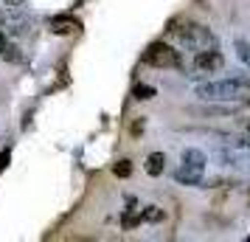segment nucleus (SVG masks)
<instances>
[{"mask_svg":"<svg viewBox=\"0 0 250 242\" xmlns=\"http://www.w3.org/2000/svg\"><path fill=\"white\" fill-rule=\"evenodd\" d=\"M194 93L203 102H248L250 73L233 76V79H222V82H203V85L194 88Z\"/></svg>","mask_w":250,"mask_h":242,"instance_id":"obj_1","label":"nucleus"},{"mask_svg":"<svg viewBox=\"0 0 250 242\" xmlns=\"http://www.w3.org/2000/svg\"><path fill=\"white\" fill-rule=\"evenodd\" d=\"M171 37L177 40V45L188 48L194 54H200V51H214L219 48V37L203 23H191V20H186V23H177L171 28Z\"/></svg>","mask_w":250,"mask_h":242,"instance_id":"obj_2","label":"nucleus"},{"mask_svg":"<svg viewBox=\"0 0 250 242\" xmlns=\"http://www.w3.org/2000/svg\"><path fill=\"white\" fill-rule=\"evenodd\" d=\"M205 158L203 150H197V147H188V150H183L180 155V169L174 172V180L180 186H200L205 177Z\"/></svg>","mask_w":250,"mask_h":242,"instance_id":"obj_3","label":"nucleus"},{"mask_svg":"<svg viewBox=\"0 0 250 242\" xmlns=\"http://www.w3.org/2000/svg\"><path fill=\"white\" fill-rule=\"evenodd\" d=\"M144 62H146V65H152V68H163V70L183 68L180 54H177L169 43H152V45L144 51Z\"/></svg>","mask_w":250,"mask_h":242,"instance_id":"obj_4","label":"nucleus"},{"mask_svg":"<svg viewBox=\"0 0 250 242\" xmlns=\"http://www.w3.org/2000/svg\"><path fill=\"white\" fill-rule=\"evenodd\" d=\"M0 31L3 34L14 37H25L31 31V17L23 12V9H14V6H6L0 9Z\"/></svg>","mask_w":250,"mask_h":242,"instance_id":"obj_5","label":"nucleus"},{"mask_svg":"<svg viewBox=\"0 0 250 242\" xmlns=\"http://www.w3.org/2000/svg\"><path fill=\"white\" fill-rule=\"evenodd\" d=\"M219 161L230 166V169H236V172H245L250 175V147H230V150H222L219 152Z\"/></svg>","mask_w":250,"mask_h":242,"instance_id":"obj_6","label":"nucleus"},{"mask_svg":"<svg viewBox=\"0 0 250 242\" xmlns=\"http://www.w3.org/2000/svg\"><path fill=\"white\" fill-rule=\"evenodd\" d=\"M222 65H225V57L219 54V48H214V51H200V54L194 57V68H197V73H200V76L216 73ZM197 73H194V76H197Z\"/></svg>","mask_w":250,"mask_h":242,"instance_id":"obj_7","label":"nucleus"},{"mask_svg":"<svg viewBox=\"0 0 250 242\" xmlns=\"http://www.w3.org/2000/svg\"><path fill=\"white\" fill-rule=\"evenodd\" d=\"M48 25H51V31L59 34V37H70V34H79L82 31V23L73 14H54V17L48 20Z\"/></svg>","mask_w":250,"mask_h":242,"instance_id":"obj_8","label":"nucleus"},{"mask_svg":"<svg viewBox=\"0 0 250 242\" xmlns=\"http://www.w3.org/2000/svg\"><path fill=\"white\" fill-rule=\"evenodd\" d=\"M0 59H6V62H23V51L17 48V43H14L9 34H3L0 31Z\"/></svg>","mask_w":250,"mask_h":242,"instance_id":"obj_9","label":"nucleus"},{"mask_svg":"<svg viewBox=\"0 0 250 242\" xmlns=\"http://www.w3.org/2000/svg\"><path fill=\"white\" fill-rule=\"evenodd\" d=\"M146 175L149 177H160L163 175V169H166V155L163 152H152V155H146Z\"/></svg>","mask_w":250,"mask_h":242,"instance_id":"obj_10","label":"nucleus"},{"mask_svg":"<svg viewBox=\"0 0 250 242\" xmlns=\"http://www.w3.org/2000/svg\"><path fill=\"white\" fill-rule=\"evenodd\" d=\"M236 54H239V59H242V62L250 68V40L239 37V40H236Z\"/></svg>","mask_w":250,"mask_h":242,"instance_id":"obj_11","label":"nucleus"},{"mask_svg":"<svg viewBox=\"0 0 250 242\" xmlns=\"http://www.w3.org/2000/svg\"><path fill=\"white\" fill-rule=\"evenodd\" d=\"M155 88H152V85H138L135 90H132V96H135L138 102H149V99H155Z\"/></svg>","mask_w":250,"mask_h":242,"instance_id":"obj_12","label":"nucleus"},{"mask_svg":"<svg viewBox=\"0 0 250 242\" xmlns=\"http://www.w3.org/2000/svg\"><path fill=\"white\" fill-rule=\"evenodd\" d=\"M113 175H115V177H129V175H132V161L121 158V161L113 166Z\"/></svg>","mask_w":250,"mask_h":242,"instance_id":"obj_13","label":"nucleus"},{"mask_svg":"<svg viewBox=\"0 0 250 242\" xmlns=\"http://www.w3.org/2000/svg\"><path fill=\"white\" fill-rule=\"evenodd\" d=\"M163 217H166V214H163L158 206H146L144 208V214H141V220H146V222H160Z\"/></svg>","mask_w":250,"mask_h":242,"instance_id":"obj_14","label":"nucleus"},{"mask_svg":"<svg viewBox=\"0 0 250 242\" xmlns=\"http://www.w3.org/2000/svg\"><path fill=\"white\" fill-rule=\"evenodd\" d=\"M3 6H14V9H23L25 6V0H0Z\"/></svg>","mask_w":250,"mask_h":242,"instance_id":"obj_15","label":"nucleus"},{"mask_svg":"<svg viewBox=\"0 0 250 242\" xmlns=\"http://www.w3.org/2000/svg\"><path fill=\"white\" fill-rule=\"evenodd\" d=\"M6 166H9V150H6V152H0V172H3Z\"/></svg>","mask_w":250,"mask_h":242,"instance_id":"obj_16","label":"nucleus"},{"mask_svg":"<svg viewBox=\"0 0 250 242\" xmlns=\"http://www.w3.org/2000/svg\"><path fill=\"white\" fill-rule=\"evenodd\" d=\"M236 144H239V147H250V130H248V132H245V135H242V138L236 141Z\"/></svg>","mask_w":250,"mask_h":242,"instance_id":"obj_17","label":"nucleus"},{"mask_svg":"<svg viewBox=\"0 0 250 242\" xmlns=\"http://www.w3.org/2000/svg\"><path fill=\"white\" fill-rule=\"evenodd\" d=\"M245 130H250V118H245Z\"/></svg>","mask_w":250,"mask_h":242,"instance_id":"obj_18","label":"nucleus"}]
</instances>
